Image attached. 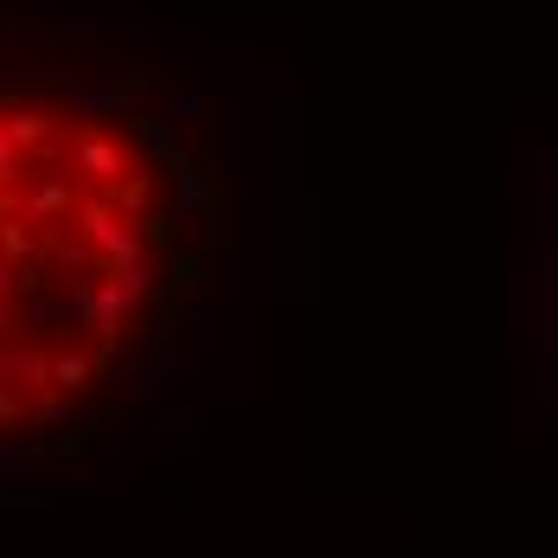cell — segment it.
Wrapping results in <instances>:
<instances>
[{"mask_svg": "<svg viewBox=\"0 0 558 558\" xmlns=\"http://www.w3.org/2000/svg\"><path fill=\"white\" fill-rule=\"evenodd\" d=\"M168 168L135 122L0 90V437L90 411L168 282Z\"/></svg>", "mask_w": 558, "mask_h": 558, "instance_id": "obj_1", "label": "cell"}]
</instances>
